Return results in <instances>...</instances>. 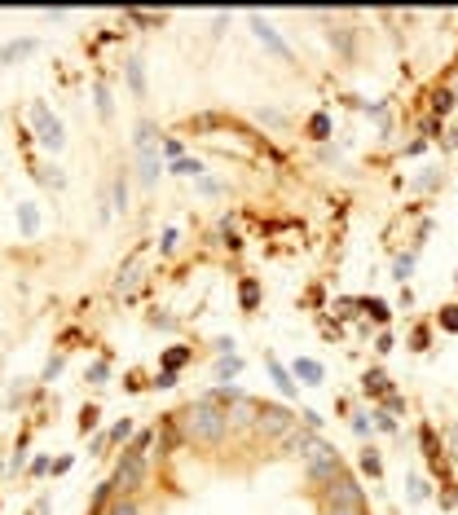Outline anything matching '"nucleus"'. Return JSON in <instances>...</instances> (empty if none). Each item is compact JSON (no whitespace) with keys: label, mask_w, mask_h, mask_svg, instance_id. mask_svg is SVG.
Returning <instances> with one entry per match:
<instances>
[{"label":"nucleus","mask_w":458,"mask_h":515,"mask_svg":"<svg viewBox=\"0 0 458 515\" xmlns=\"http://www.w3.org/2000/svg\"><path fill=\"white\" fill-rule=\"evenodd\" d=\"M31 124H35V133H40V141H44L49 150H62V141H66V137H62V124H57V119L44 111L40 102L31 106Z\"/></svg>","instance_id":"3"},{"label":"nucleus","mask_w":458,"mask_h":515,"mask_svg":"<svg viewBox=\"0 0 458 515\" xmlns=\"http://www.w3.org/2000/svg\"><path fill=\"white\" fill-rule=\"evenodd\" d=\"M216 375H221V379H229V375H238V362H234V357H229V362H221V370H216Z\"/></svg>","instance_id":"26"},{"label":"nucleus","mask_w":458,"mask_h":515,"mask_svg":"<svg viewBox=\"0 0 458 515\" xmlns=\"http://www.w3.org/2000/svg\"><path fill=\"white\" fill-rule=\"evenodd\" d=\"M366 392H388V379H383V375H366Z\"/></svg>","instance_id":"20"},{"label":"nucleus","mask_w":458,"mask_h":515,"mask_svg":"<svg viewBox=\"0 0 458 515\" xmlns=\"http://www.w3.org/2000/svg\"><path fill=\"white\" fill-rule=\"evenodd\" d=\"M309 128H313V137H327V133H331V119H327V115H313Z\"/></svg>","instance_id":"17"},{"label":"nucleus","mask_w":458,"mask_h":515,"mask_svg":"<svg viewBox=\"0 0 458 515\" xmlns=\"http://www.w3.org/2000/svg\"><path fill=\"white\" fill-rule=\"evenodd\" d=\"M159 163H154V150H141V181H154Z\"/></svg>","instance_id":"12"},{"label":"nucleus","mask_w":458,"mask_h":515,"mask_svg":"<svg viewBox=\"0 0 458 515\" xmlns=\"http://www.w3.org/2000/svg\"><path fill=\"white\" fill-rule=\"evenodd\" d=\"M115 203H119V207H128V181H124V176L115 181Z\"/></svg>","instance_id":"22"},{"label":"nucleus","mask_w":458,"mask_h":515,"mask_svg":"<svg viewBox=\"0 0 458 515\" xmlns=\"http://www.w3.org/2000/svg\"><path fill=\"white\" fill-rule=\"evenodd\" d=\"M260 304V286H256V278H247L243 282V308H256Z\"/></svg>","instance_id":"11"},{"label":"nucleus","mask_w":458,"mask_h":515,"mask_svg":"<svg viewBox=\"0 0 458 515\" xmlns=\"http://www.w3.org/2000/svg\"><path fill=\"white\" fill-rule=\"evenodd\" d=\"M35 49V40H14V44H5L0 49V62H14V57H27Z\"/></svg>","instance_id":"7"},{"label":"nucleus","mask_w":458,"mask_h":515,"mask_svg":"<svg viewBox=\"0 0 458 515\" xmlns=\"http://www.w3.org/2000/svg\"><path fill=\"white\" fill-rule=\"evenodd\" d=\"M441 321H445V330H458V308H441Z\"/></svg>","instance_id":"21"},{"label":"nucleus","mask_w":458,"mask_h":515,"mask_svg":"<svg viewBox=\"0 0 458 515\" xmlns=\"http://www.w3.org/2000/svg\"><path fill=\"white\" fill-rule=\"evenodd\" d=\"M331 502H353V507H361V489L348 480V476H340V480H331Z\"/></svg>","instance_id":"5"},{"label":"nucleus","mask_w":458,"mask_h":515,"mask_svg":"<svg viewBox=\"0 0 458 515\" xmlns=\"http://www.w3.org/2000/svg\"><path fill=\"white\" fill-rule=\"evenodd\" d=\"M18 221H22V234H35V230H40V216H35V207H31V203H22Z\"/></svg>","instance_id":"9"},{"label":"nucleus","mask_w":458,"mask_h":515,"mask_svg":"<svg viewBox=\"0 0 458 515\" xmlns=\"http://www.w3.org/2000/svg\"><path fill=\"white\" fill-rule=\"evenodd\" d=\"M251 27H256V35H260V40H264V44H269V49H273V53H282V57H286V44L278 40V31H273V27H269V22H264V18H251Z\"/></svg>","instance_id":"6"},{"label":"nucleus","mask_w":458,"mask_h":515,"mask_svg":"<svg viewBox=\"0 0 458 515\" xmlns=\"http://www.w3.org/2000/svg\"><path fill=\"white\" fill-rule=\"evenodd\" d=\"M128 79H132V88H146V75H141V62H128Z\"/></svg>","instance_id":"18"},{"label":"nucleus","mask_w":458,"mask_h":515,"mask_svg":"<svg viewBox=\"0 0 458 515\" xmlns=\"http://www.w3.org/2000/svg\"><path fill=\"white\" fill-rule=\"evenodd\" d=\"M327 515H366L361 507H353V502H331L327 507Z\"/></svg>","instance_id":"15"},{"label":"nucleus","mask_w":458,"mask_h":515,"mask_svg":"<svg viewBox=\"0 0 458 515\" xmlns=\"http://www.w3.org/2000/svg\"><path fill=\"white\" fill-rule=\"evenodd\" d=\"M366 313L375 321H388V304H383V299H366Z\"/></svg>","instance_id":"16"},{"label":"nucleus","mask_w":458,"mask_h":515,"mask_svg":"<svg viewBox=\"0 0 458 515\" xmlns=\"http://www.w3.org/2000/svg\"><path fill=\"white\" fill-rule=\"evenodd\" d=\"M445 440H450V453L458 458V427H450V432H445Z\"/></svg>","instance_id":"28"},{"label":"nucleus","mask_w":458,"mask_h":515,"mask_svg":"<svg viewBox=\"0 0 458 515\" xmlns=\"http://www.w3.org/2000/svg\"><path fill=\"white\" fill-rule=\"evenodd\" d=\"M98 111H102V115H111V93H106L102 84H98Z\"/></svg>","instance_id":"24"},{"label":"nucleus","mask_w":458,"mask_h":515,"mask_svg":"<svg viewBox=\"0 0 458 515\" xmlns=\"http://www.w3.org/2000/svg\"><path fill=\"white\" fill-rule=\"evenodd\" d=\"M172 172H176V176H199V172H203V163H199V159H176V163H172Z\"/></svg>","instance_id":"10"},{"label":"nucleus","mask_w":458,"mask_h":515,"mask_svg":"<svg viewBox=\"0 0 458 515\" xmlns=\"http://www.w3.org/2000/svg\"><path fill=\"white\" fill-rule=\"evenodd\" d=\"M269 370H273V379H278V388H282V392H295V383H291V375H286V370H282L278 362H269Z\"/></svg>","instance_id":"14"},{"label":"nucleus","mask_w":458,"mask_h":515,"mask_svg":"<svg viewBox=\"0 0 458 515\" xmlns=\"http://www.w3.org/2000/svg\"><path fill=\"white\" fill-rule=\"evenodd\" d=\"M141 480H146V453H124V462L115 471V489L119 494H137Z\"/></svg>","instance_id":"2"},{"label":"nucleus","mask_w":458,"mask_h":515,"mask_svg":"<svg viewBox=\"0 0 458 515\" xmlns=\"http://www.w3.org/2000/svg\"><path fill=\"white\" fill-rule=\"evenodd\" d=\"M132 436V423L124 418V423H115V432H111V440H128Z\"/></svg>","instance_id":"23"},{"label":"nucleus","mask_w":458,"mask_h":515,"mask_svg":"<svg viewBox=\"0 0 458 515\" xmlns=\"http://www.w3.org/2000/svg\"><path fill=\"white\" fill-rule=\"evenodd\" d=\"M361 467H366L370 476H379V458H375V453H366V458H361Z\"/></svg>","instance_id":"27"},{"label":"nucleus","mask_w":458,"mask_h":515,"mask_svg":"<svg viewBox=\"0 0 458 515\" xmlns=\"http://www.w3.org/2000/svg\"><path fill=\"white\" fill-rule=\"evenodd\" d=\"M111 515H137V507H132V502H124V498H119L115 507H111Z\"/></svg>","instance_id":"25"},{"label":"nucleus","mask_w":458,"mask_h":515,"mask_svg":"<svg viewBox=\"0 0 458 515\" xmlns=\"http://www.w3.org/2000/svg\"><path fill=\"white\" fill-rule=\"evenodd\" d=\"M185 357H190L185 348H172V353H167V357H163V366H167V370H176L181 362H185Z\"/></svg>","instance_id":"19"},{"label":"nucleus","mask_w":458,"mask_h":515,"mask_svg":"<svg viewBox=\"0 0 458 515\" xmlns=\"http://www.w3.org/2000/svg\"><path fill=\"white\" fill-rule=\"evenodd\" d=\"M295 379H304V383H322V366H318V362H295Z\"/></svg>","instance_id":"8"},{"label":"nucleus","mask_w":458,"mask_h":515,"mask_svg":"<svg viewBox=\"0 0 458 515\" xmlns=\"http://www.w3.org/2000/svg\"><path fill=\"white\" fill-rule=\"evenodd\" d=\"M256 427H260L264 436H282V432H291V414H286L282 405H260Z\"/></svg>","instance_id":"4"},{"label":"nucleus","mask_w":458,"mask_h":515,"mask_svg":"<svg viewBox=\"0 0 458 515\" xmlns=\"http://www.w3.org/2000/svg\"><path fill=\"white\" fill-rule=\"evenodd\" d=\"M137 278H141L137 269H124V273H119V282H115V291H119V295H128L132 286H137Z\"/></svg>","instance_id":"13"},{"label":"nucleus","mask_w":458,"mask_h":515,"mask_svg":"<svg viewBox=\"0 0 458 515\" xmlns=\"http://www.w3.org/2000/svg\"><path fill=\"white\" fill-rule=\"evenodd\" d=\"M181 432L194 445H221L225 432H229V414L216 410L212 401H194L185 414H181Z\"/></svg>","instance_id":"1"}]
</instances>
